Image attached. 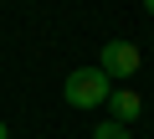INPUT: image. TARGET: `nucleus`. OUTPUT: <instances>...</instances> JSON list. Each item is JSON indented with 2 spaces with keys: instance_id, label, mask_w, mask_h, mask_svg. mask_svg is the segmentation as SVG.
I'll return each instance as SVG.
<instances>
[{
  "instance_id": "obj_1",
  "label": "nucleus",
  "mask_w": 154,
  "mask_h": 139,
  "mask_svg": "<svg viewBox=\"0 0 154 139\" xmlns=\"http://www.w3.org/2000/svg\"><path fill=\"white\" fill-rule=\"evenodd\" d=\"M108 93H113V77L103 72V67H77V72H67V83H62V98L72 108H98V103H108Z\"/></svg>"
},
{
  "instance_id": "obj_2",
  "label": "nucleus",
  "mask_w": 154,
  "mask_h": 139,
  "mask_svg": "<svg viewBox=\"0 0 154 139\" xmlns=\"http://www.w3.org/2000/svg\"><path fill=\"white\" fill-rule=\"evenodd\" d=\"M98 67L108 77H134L139 72V46L134 41H103V62Z\"/></svg>"
},
{
  "instance_id": "obj_3",
  "label": "nucleus",
  "mask_w": 154,
  "mask_h": 139,
  "mask_svg": "<svg viewBox=\"0 0 154 139\" xmlns=\"http://www.w3.org/2000/svg\"><path fill=\"white\" fill-rule=\"evenodd\" d=\"M108 108H113V118H118V124H134V118L144 113V98H139V93H128V88H113V93H108Z\"/></svg>"
},
{
  "instance_id": "obj_4",
  "label": "nucleus",
  "mask_w": 154,
  "mask_h": 139,
  "mask_svg": "<svg viewBox=\"0 0 154 139\" xmlns=\"http://www.w3.org/2000/svg\"><path fill=\"white\" fill-rule=\"evenodd\" d=\"M93 139H134V134H128V124H118V118H113V124H98V129H93Z\"/></svg>"
},
{
  "instance_id": "obj_5",
  "label": "nucleus",
  "mask_w": 154,
  "mask_h": 139,
  "mask_svg": "<svg viewBox=\"0 0 154 139\" xmlns=\"http://www.w3.org/2000/svg\"><path fill=\"white\" fill-rule=\"evenodd\" d=\"M144 11H149V16H154V0H144Z\"/></svg>"
},
{
  "instance_id": "obj_6",
  "label": "nucleus",
  "mask_w": 154,
  "mask_h": 139,
  "mask_svg": "<svg viewBox=\"0 0 154 139\" xmlns=\"http://www.w3.org/2000/svg\"><path fill=\"white\" fill-rule=\"evenodd\" d=\"M0 139H5V124H0Z\"/></svg>"
}]
</instances>
